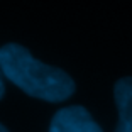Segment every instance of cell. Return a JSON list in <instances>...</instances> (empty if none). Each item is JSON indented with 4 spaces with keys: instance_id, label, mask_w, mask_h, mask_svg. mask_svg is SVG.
I'll list each match as a JSON object with an SVG mask.
<instances>
[{
    "instance_id": "obj_1",
    "label": "cell",
    "mask_w": 132,
    "mask_h": 132,
    "mask_svg": "<svg viewBox=\"0 0 132 132\" xmlns=\"http://www.w3.org/2000/svg\"><path fill=\"white\" fill-rule=\"evenodd\" d=\"M0 68L4 75L31 97L47 102H63L75 92V83L64 71L44 64L19 44L0 49Z\"/></svg>"
},
{
    "instance_id": "obj_2",
    "label": "cell",
    "mask_w": 132,
    "mask_h": 132,
    "mask_svg": "<svg viewBox=\"0 0 132 132\" xmlns=\"http://www.w3.org/2000/svg\"><path fill=\"white\" fill-rule=\"evenodd\" d=\"M49 132H102V129L83 107H68L53 117Z\"/></svg>"
},
{
    "instance_id": "obj_3",
    "label": "cell",
    "mask_w": 132,
    "mask_h": 132,
    "mask_svg": "<svg viewBox=\"0 0 132 132\" xmlns=\"http://www.w3.org/2000/svg\"><path fill=\"white\" fill-rule=\"evenodd\" d=\"M119 125L115 132H132V78H122L115 85Z\"/></svg>"
},
{
    "instance_id": "obj_4",
    "label": "cell",
    "mask_w": 132,
    "mask_h": 132,
    "mask_svg": "<svg viewBox=\"0 0 132 132\" xmlns=\"http://www.w3.org/2000/svg\"><path fill=\"white\" fill-rule=\"evenodd\" d=\"M2 71V68H0ZM4 92H5V86H4V80H2V73H0V98L4 97Z\"/></svg>"
},
{
    "instance_id": "obj_5",
    "label": "cell",
    "mask_w": 132,
    "mask_h": 132,
    "mask_svg": "<svg viewBox=\"0 0 132 132\" xmlns=\"http://www.w3.org/2000/svg\"><path fill=\"white\" fill-rule=\"evenodd\" d=\"M0 132H7V129H5V127H4L2 124H0Z\"/></svg>"
}]
</instances>
